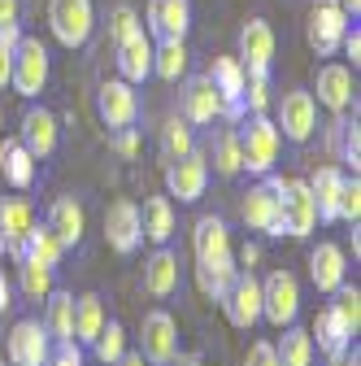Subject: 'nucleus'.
Wrapping results in <instances>:
<instances>
[{"instance_id": "obj_1", "label": "nucleus", "mask_w": 361, "mask_h": 366, "mask_svg": "<svg viewBox=\"0 0 361 366\" xmlns=\"http://www.w3.org/2000/svg\"><path fill=\"white\" fill-rule=\"evenodd\" d=\"M192 253H196V284L205 297L222 301L231 288V280L240 274L235 253H231V232L218 214H200L192 227Z\"/></svg>"}, {"instance_id": "obj_2", "label": "nucleus", "mask_w": 361, "mask_h": 366, "mask_svg": "<svg viewBox=\"0 0 361 366\" xmlns=\"http://www.w3.org/2000/svg\"><path fill=\"white\" fill-rule=\"evenodd\" d=\"M283 197H288V179L265 170L257 174V183L248 188L240 214L248 222V232H261V236H288V222H283Z\"/></svg>"}, {"instance_id": "obj_3", "label": "nucleus", "mask_w": 361, "mask_h": 366, "mask_svg": "<svg viewBox=\"0 0 361 366\" xmlns=\"http://www.w3.org/2000/svg\"><path fill=\"white\" fill-rule=\"evenodd\" d=\"M240 149H244V170L248 174L275 170L279 149H283V135H279L275 118H270V114H248L240 122Z\"/></svg>"}, {"instance_id": "obj_4", "label": "nucleus", "mask_w": 361, "mask_h": 366, "mask_svg": "<svg viewBox=\"0 0 361 366\" xmlns=\"http://www.w3.org/2000/svg\"><path fill=\"white\" fill-rule=\"evenodd\" d=\"M49 74H53V57L49 49L35 39V35H22L18 49H14V74H9V87L18 92L22 101H35L44 87H49Z\"/></svg>"}, {"instance_id": "obj_5", "label": "nucleus", "mask_w": 361, "mask_h": 366, "mask_svg": "<svg viewBox=\"0 0 361 366\" xmlns=\"http://www.w3.org/2000/svg\"><path fill=\"white\" fill-rule=\"evenodd\" d=\"M49 26L57 35V44L66 49H83L96 31V9L92 0H49Z\"/></svg>"}, {"instance_id": "obj_6", "label": "nucleus", "mask_w": 361, "mask_h": 366, "mask_svg": "<svg viewBox=\"0 0 361 366\" xmlns=\"http://www.w3.org/2000/svg\"><path fill=\"white\" fill-rule=\"evenodd\" d=\"M296 314H300L296 274L292 270H270L261 280V318L275 323V327H288V323H296Z\"/></svg>"}, {"instance_id": "obj_7", "label": "nucleus", "mask_w": 361, "mask_h": 366, "mask_svg": "<svg viewBox=\"0 0 361 366\" xmlns=\"http://www.w3.org/2000/svg\"><path fill=\"white\" fill-rule=\"evenodd\" d=\"M275 127L283 140L292 144H305L313 131H318V101H313V92L305 87H292L279 97V114H275Z\"/></svg>"}, {"instance_id": "obj_8", "label": "nucleus", "mask_w": 361, "mask_h": 366, "mask_svg": "<svg viewBox=\"0 0 361 366\" xmlns=\"http://www.w3.org/2000/svg\"><path fill=\"white\" fill-rule=\"evenodd\" d=\"M209 188V157L205 153H183V157H174L166 162V192L178 197V205H196Z\"/></svg>"}, {"instance_id": "obj_9", "label": "nucleus", "mask_w": 361, "mask_h": 366, "mask_svg": "<svg viewBox=\"0 0 361 366\" xmlns=\"http://www.w3.org/2000/svg\"><path fill=\"white\" fill-rule=\"evenodd\" d=\"M218 305H222V314H227V323H231V327H240V332L257 327V323H261V280H257L253 270L240 266V274L231 280L227 297H222Z\"/></svg>"}, {"instance_id": "obj_10", "label": "nucleus", "mask_w": 361, "mask_h": 366, "mask_svg": "<svg viewBox=\"0 0 361 366\" xmlns=\"http://www.w3.org/2000/svg\"><path fill=\"white\" fill-rule=\"evenodd\" d=\"M348 22L352 18L340 9V0H313V5H309V49L318 57H335Z\"/></svg>"}, {"instance_id": "obj_11", "label": "nucleus", "mask_w": 361, "mask_h": 366, "mask_svg": "<svg viewBox=\"0 0 361 366\" xmlns=\"http://www.w3.org/2000/svg\"><path fill=\"white\" fill-rule=\"evenodd\" d=\"M96 114H101V122L109 131L135 127V122H140V92H135V83H126V79L101 83V92H96Z\"/></svg>"}, {"instance_id": "obj_12", "label": "nucleus", "mask_w": 361, "mask_h": 366, "mask_svg": "<svg viewBox=\"0 0 361 366\" xmlns=\"http://www.w3.org/2000/svg\"><path fill=\"white\" fill-rule=\"evenodd\" d=\"M222 109L218 87L209 83V74H183V92H178V118H188L192 127H213Z\"/></svg>"}, {"instance_id": "obj_13", "label": "nucleus", "mask_w": 361, "mask_h": 366, "mask_svg": "<svg viewBox=\"0 0 361 366\" xmlns=\"http://www.w3.org/2000/svg\"><path fill=\"white\" fill-rule=\"evenodd\" d=\"M5 353H9V366H44L49 353H53V336L44 332L39 318H18Z\"/></svg>"}, {"instance_id": "obj_14", "label": "nucleus", "mask_w": 361, "mask_h": 366, "mask_svg": "<svg viewBox=\"0 0 361 366\" xmlns=\"http://www.w3.org/2000/svg\"><path fill=\"white\" fill-rule=\"evenodd\" d=\"M31 222H35V214H31L26 197H0V257L22 262Z\"/></svg>"}, {"instance_id": "obj_15", "label": "nucleus", "mask_w": 361, "mask_h": 366, "mask_svg": "<svg viewBox=\"0 0 361 366\" xmlns=\"http://www.w3.org/2000/svg\"><path fill=\"white\" fill-rule=\"evenodd\" d=\"M140 353L148 366H170V357L178 353V327L170 310H153L144 314V332H140Z\"/></svg>"}, {"instance_id": "obj_16", "label": "nucleus", "mask_w": 361, "mask_h": 366, "mask_svg": "<svg viewBox=\"0 0 361 366\" xmlns=\"http://www.w3.org/2000/svg\"><path fill=\"white\" fill-rule=\"evenodd\" d=\"M105 240L113 253L131 257L135 249L144 244V222H140V205L135 201H113L109 214H105Z\"/></svg>"}, {"instance_id": "obj_17", "label": "nucleus", "mask_w": 361, "mask_h": 366, "mask_svg": "<svg viewBox=\"0 0 361 366\" xmlns=\"http://www.w3.org/2000/svg\"><path fill=\"white\" fill-rule=\"evenodd\" d=\"M313 92H318V105H327L331 114H348L352 101H357V83H352V66H340V61H327L313 79Z\"/></svg>"}, {"instance_id": "obj_18", "label": "nucleus", "mask_w": 361, "mask_h": 366, "mask_svg": "<svg viewBox=\"0 0 361 366\" xmlns=\"http://www.w3.org/2000/svg\"><path fill=\"white\" fill-rule=\"evenodd\" d=\"M18 140L26 144V153H31L35 162L53 157V153H57V140H61L57 114H53V109H44V105H31V109L22 114V135H18Z\"/></svg>"}, {"instance_id": "obj_19", "label": "nucleus", "mask_w": 361, "mask_h": 366, "mask_svg": "<svg viewBox=\"0 0 361 366\" xmlns=\"http://www.w3.org/2000/svg\"><path fill=\"white\" fill-rule=\"evenodd\" d=\"M270 61H275V31L265 18H248L240 31V66L244 74H270Z\"/></svg>"}, {"instance_id": "obj_20", "label": "nucleus", "mask_w": 361, "mask_h": 366, "mask_svg": "<svg viewBox=\"0 0 361 366\" xmlns=\"http://www.w3.org/2000/svg\"><path fill=\"white\" fill-rule=\"evenodd\" d=\"M309 280H313V288H318V292L331 297V292L348 280V257H344V249L331 244V240L313 244V249H309Z\"/></svg>"}, {"instance_id": "obj_21", "label": "nucleus", "mask_w": 361, "mask_h": 366, "mask_svg": "<svg viewBox=\"0 0 361 366\" xmlns=\"http://www.w3.org/2000/svg\"><path fill=\"white\" fill-rule=\"evenodd\" d=\"M148 31L157 39H188L192 31V0H148Z\"/></svg>"}, {"instance_id": "obj_22", "label": "nucleus", "mask_w": 361, "mask_h": 366, "mask_svg": "<svg viewBox=\"0 0 361 366\" xmlns=\"http://www.w3.org/2000/svg\"><path fill=\"white\" fill-rule=\"evenodd\" d=\"M283 222H288V236L305 240L313 227H318V209H313V192H309V179H288V197H283Z\"/></svg>"}, {"instance_id": "obj_23", "label": "nucleus", "mask_w": 361, "mask_h": 366, "mask_svg": "<svg viewBox=\"0 0 361 366\" xmlns=\"http://www.w3.org/2000/svg\"><path fill=\"white\" fill-rule=\"evenodd\" d=\"M309 336H313V349H318L327 362H335V366H340V357L352 349V332L344 327V318H340L331 305H327V310H318V318H313Z\"/></svg>"}, {"instance_id": "obj_24", "label": "nucleus", "mask_w": 361, "mask_h": 366, "mask_svg": "<svg viewBox=\"0 0 361 366\" xmlns=\"http://www.w3.org/2000/svg\"><path fill=\"white\" fill-rule=\"evenodd\" d=\"M178 280H183V274H178V253L170 244H157L153 257L144 262V292L157 297V301H166V297L178 292Z\"/></svg>"}, {"instance_id": "obj_25", "label": "nucleus", "mask_w": 361, "mask_h": 366, "mask_svg": "<svg viewBox=\"0 0 361 366\" xmlns=\"http://www.w3.org/2000/svg\"><path fill=\"white\" fill-rule=\"evenodd\" d=\"M44 222L53 227V236L61 240V249H66V253L83 244V232H87V218H83V205H78L74 197H57V201L49 205V218H44Z\"/></svg>"}, {"instance_id": "obj_26", "label": "nucleus", "mask_w": 361, "mask_h": 366, "mask_svg": "<svg viewBox=\"0 0 361 366\" xmlns=\"http://www.w3.org/2000/svg\"><path fill=\"white\" fill-rule=\"evenodd\" d=\"M327 149H331L335 166H348L357 174V166H361V127H357V114L352 118L348 114H335V122L327 131Z\"/></svg>"}, {"instance_id": "obj_27", "label": "nucleus", "mask_w": 361, "mask_h": 366, "mask_svg": "<svg viewBox=\"0 0 361 366\" xmlns=\"http://www.w3.org/2000/svg\"><path fill=\"white\" fill-rule=\"evenodd\" d=\"M153 74V39L144 31H135L131 39L118 44V79L126 83H144Z\"/></svg>"}, {"instance_id": "obj_28", "label": "nucleus", "mask_w": 361, "mask_h": 366, "mask_svg": "<svg viewBox=\"0 0 361 366\" xmlns=\"http://www.w3.org/2000/svg\"><path fill=\"white\" fill-rule=\"evenodd\" d=\"M344 166H322V170H313V179H309V192H313V209H318V222H340L335 218V201H340V188H344Z\"/></svg>"}, {"instance_id": "obj_29", "label": "nucleus", "mask_w": 361, "mask_h": 366, "mask_svg": "<svg viewBox=\"0 0 361 366\" xmlns=\"http://www.w3.org/2000/svg\"><path fill=\"white\" fill-rule=\"evenodd\" d=\"M35 170H39V162L26 153V144L18 140V135H14V140H5V144H0V179H5L9 188L26 192L31 183H35Z\"/></svg>"}, {"instance_id": "obj_30", "label": "nucleus", "mask_w": 361, "mask_h": 366, "mask_svg": "<svg viewBox=\"0 0 361 366\" xmlns=\"http://www.w3.org/2000/svg\"><path fill=\"white\" fill-rule=\"evenodd\" d=\"M140 222H144V240L153 244H170L178 232V218H174V201L170 197H148L140 205Z\"/></svg>"}, {"instance_id": "obj_31", "label": "nucleus", "mask_w": 361, "mask_h": 366, "mask_svg": "<svg viewBox=\"0 0 361 366\" xmlns=\"http://www.w3.org/2000/svg\"><path fill=\"white\" fill-rule=\"evenodd\" d=\"M44 332L53 336V345L57 340H74V292H61V288H53L49 297H44Z\"/></svg>"}, {"instance_id": "obj_32", "label": "nucleus", "mask_w": 361, "mask_h": 366, "mask_svg": "<svg viewBox=\"0 0 361 366\" xmlns=\"http://www.w3.org/2000/svg\"><path fill=\"white\" fill-rule=\"evenodd\" d=\"M105 301L96 297V292H83V297H74V345H83V349H92V340H96V332L105 327Z\"/></svg>"}, {"instance_id": "obj_33", "label": "nucleus", "mask_w": 361, "mask_h": 366, "mask_svg": "<svg viewBox=\"0 0 361 366\" xmlns=\"http://www.w3.org/2000/svg\"><path fill=\"white\" fill-rule=\"evenodd\" d=\"M283 336L275 340V357H279V366H313V357H318V349H313V336H309V327H296V323H288V327H279Z\"/></svg>"}, {"instance_id": "obj_34", "label": "nucleus", "mask_w": 361, "mask_h": 366, "mask_svg": "<svg viewBox=\"0 0 361 366\" xmlns=\"http://www.w3.org/2000/svg\"><path fill=\"white\" fill-rule=\"evenodd\" d=\"M153 74L166 83H178L188 74V44L183 39H157L153 44Z\"/></svg>"}, {"instance_id": "obj_35", "label": "nucleus", "mask_w": 361, "mask_h": 366, "mask_svg": "<svg viewBox=\"0 0 361 366\" xmlns=\"http://www.w3.org/2000/svg\"><path fill=\"white\" fill-rule=\"evenodd\" d=\"M57 288V270L53 266H44V262H35V257H22L18 262V292L26 297V301H44Z\"/></svg>"}, {"instance_id": "obj_36", "label": "nucleus", "mask_w": 361, "mask_h": 366, "mask_svg": "<svg viewBox=\"0 0 361 366\" xmlns=\"http://www.w3.org/2000/svg\"><path fill=\"white\" fill-rule=\"evenodd\" d=\"M157 144H161V157L166 162H174V157H183V153H192L196 149V127L188 122V118H166L161 122V131H157Z\"/></svg>"}, {"instance_id": "obj_37", "label": "nucleus", "mask_w": 361, "mask_h": 366, "mask_svg": "<svg viewBox=\"0 0 361 366\" xmlns=\"http://www.w3.org/2000/svg\"><path fill=\"white\" fill-rule=\"evenodd\" d=\"M213 170L222 179H235L244 170V149H240V127H222L213 135Z\"/></svg>"}, {"instance_id": "obj_38", "label": "nucleus", "mask_w": 361, "mask_h": 366, "mask_svg": "<svg viewBox=\"0 0 361 366\" xmlns=\"http://www.w3.org/2000/svg\"><path fill=\"white\" fill-rule=\"evenodd\" d=\"M244 66H240V57H213V66H209V83L218 87V97L222 101H240L244 97Z\"/></svg>"}, {"instance_id": "obj_39", "label": "nucleus", "mask_w": 361, "mask_h": 366, "mask_svg": "<svg viewBox=\"0 0 361 366\" xmlns=\"http://www.w3.org/2000/svg\"><path fill=\"white\" fill-rule=\"evenodd\" d=\"M22 257H35V262H44V266H61V257H66V249H61V240L53 236V227L49 222H31V232H26V253Z\"/></svg>"}, {"instance_id": "obj_40", "label": "nucleus", "mask_w": 361, "mask_h": 366, "mask_svg": "<svg viewBox=\"0 0 361 366\" xmlns=\"http://www.w3.org/2000/svg\"><path fill=\"white\" fill-rule=\"evenodd\" d=\"M92 353H96L105 366H113V362L126 353V332H122L118 318H105V327H101V332H96V340H92Z\"/></svg>"}, {"instance_id": "obj_41", "label": "nucleus", "mask_w": 361, "mask_h": 366, "mask_svg": "<svg viewBox=\"0 0 361 366\" xmlns=\"http://www.w3.org/2000/svg\"><path fill=\"white\" fill-rule=\"evenodd\" d=\"M331 297H335V301H331V310H335V314L344 318V327H348V332L357 336V327H361V288L344 280V284H340V288H335Z\"/></svg>"}, {"instance_id": "obj_42", "label": "nucleus", "mask_w": 361, "mask_h": 366, "mask_svg": "<svg viewBox=\"0 0 361 366\" xmlns=\"http://www.w3.org/2000/svg\"><path fill=\"white\" fill-rule=\"evenodd\" d=\"M335 218L357 227L361 218V179L357 174H344V188H340V201H335Z\"/></svg>"}, {"instance_id": "obj_43", "label": "nucleus", "mask_w": 361, "mask_h": 366, "mask_svg": "<svg viewBox=\"0 0 361 366\" xmlns=\"http://www.w3.org/2000/svg\"><path fill=\"white\" fill-rule=\"evenodd\" d=\"M135 31H144V22H140V14H135V5H113V14H109V39H113V49L122 39H131Z\"/></svg>"}, {"instance_id": "obj_44", "label": "nucleus", "mask_w": 361, "mask_h": 366, "mask_svg": "<svg viewBox=\"0 0 361 366\" xmlns=\"http://www.w3.org/2000/svg\"><path fill=\"white\" fill-rule=\"evenodd\" d=\"M270 74H248L244 79V105H248V114H270Z\"/></svg>"}, {"instance_id": "obj_45", "label": "nucleus", "mask_w": 361, "mask_h": 366, "mask_svg": "<svg viewBox=\"0 0 361 366\" xmlns=\"http://www.w3.org/2000/svg\"><path fill=\"white\" fill-rule=\"evenodd\" d=\"M44 366H83V345H74V340H57Z\"/></svg>"}, {"instance_id": "obj_46", "label": "nucleus", "mask_w": 361, "mask_h": 366, "mask_svg": "<svg viewBox=\"0 0 361 366\" xmlns=\"http://www.w3.org/2000/svg\"><path fill=\"white\" fill-rule=\"evenodd\" d=\"M113 149H118L122 157H135V153H140V131H135V127L113 131Z\"/></svg>"}, {"instance_id": "obj_47", "label": "nucleus", "mask_w": 361, "mask_h": 366, "mask_svg": "<svg viewBox=\"0 0 361 366\" xmlns=\"http://www.w3.org/2000/svg\"><path fill=\"white\" fill-rule=\"evenodd\" d=\"M244 366H279V357H275V345H270V340H257V345L248 349Z\"/></svg>"}, {"instance_id": "obj_48", "label": "nucleus", "mask_w": 361, "mask_h": 366, "mask_svg": "<svg viewBox=\"0 0 361 366\" xmlns=\"http://www.w3.org/2000/svg\"><path fill=\"white\" fill-rule=\"evenodd\" d=\"M340 49H344V57H348V61H352V70H357V66H361V31H357V26H348V31H344Z\"/></svg>"}, {"instance_id": "obj_49", "label": "nucleus", "mask_w": 361, "mask_h": 366, "mask_svg": "<svg viewBox=\"0 0 361 366\" xmlns=\"http://www.w3.org/2000/svg\"><path fill=\"white\" fill-rule=\"evenodd\" d=\"M14 49H18V44H14ZM14 49H9V44H0V92L9 87V74H14Z\"/></svg>"}, {"instance_id": "obj_50", "label": "nucleus", "mask_w": 361, "mask_h": 366, "mask_svg": "<svg viewBox=\"0 0 361 366\" xmlns=\"http://www.w3.org/2000/svg\"><path fill=\"white\" fill-rule=\"evenodd\" d=\"M14 305V280L5 274V266H0V314H5Z\"/></svg>"}, {"instance_id": "obj_51", "label": "nucleus", "mask_w": 361, "mask_h": 366, "mask_svg": "<svg viewBox=\"0 0 361 366\" xmlns=\"http://www.w3.org/2000/svg\"><path fill=\"white\" fill-rule=\"evenodd\" d=\"M18 14H22V0H0V26L18 22Z\"/></svg>"}, {"instance_id": "obj_52", "label": "nucleus", "mask_w": 361, "mask_h": 366, "mask_svg": "<svg viewBox=\"0 0 361 366\" xmlns=\"http://www.w3.org/2000/svg\"><path fill=\"white\" fill-rule=\"evenodd\" d=\"M170 366H205V357H200V353H174Z\"/></svg>"}, {"instance_id": "obj_53", "label": "nucleus", "mask_w": 361, "mask_h": 366, "mask_svg": "<svg viewBox=\"0 0 361 366\" xmlns=\"http://www.w3.org/2000/svg\"><path fill=\"white\" fill-rule=\"evenodd\" d=\"M113 366H148V362H144V353H131V349H126V353H122Z\"/></svg>"}, {"instance_id": "obj_54", "label": "nucleus", "mask_w": 361, "mask_h": 366, "mask_svg": "<svg viewBox=\"0 0 361 366\" xmlns=\"http://www.w3.org/2000/svg\"><path fill=\"white\" fill-rule=\"evenodd\" d=\"M257 253H261L257 244H244V253H240V266H248V270H253V262H257Z\"/></svg>"}, {"instance_id": "obj_55", "label": "nucleus", "mask_w": 361, "mask_h": 366, "mask_svg": "<svg viewBox=\"0 0 361 366\" xmlns=\"http://www.w3.org/2000/svg\"><path fill=\"white\" fill-rule=\"evenodd\" d=\"M340 9H344L352 22H357V14H361V0H340Z\"/></svg>"}, {"instance_id": "obj_56", "label": "nucleus", "mask_w": 361, "mask_h": 366, "mask_svg": "<svg viewBox=\"0 0 361 366\" xmlns=\"http://www.w3.org/2000/svg\"><path fill=\"white\" fill-rule=\"evenodd\" d=\"M340 366H361V353H357V345H352V349L340 357Z\"/></svg>"}, {"instance_id": "obj_57", "label": "nucleus", "mask_w": 361, "mask_h": 366, "mask_svg": "<svg viewBox=\"0 0 361 366\" xmlns=\"http://www.w3.org/2000/svg\"><path fill=\"white\" fill-rule=\"evenodd\" d=\"M0 366H5V362H0Z\"/></svg>"}]
</instances>
